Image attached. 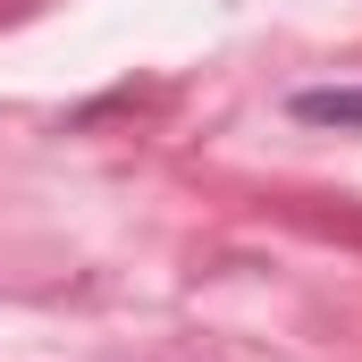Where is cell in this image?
Listing matches in <instances>:
<instances>
[{"label": "cell", "mask_w": 362, "mask_h": 362, "mask_svg": "<svg viewBox=\"0 0 362 362\" xmlns=\"http://www.w3.org/2000/svg\"><path fill=\"white\" fill-rule=\"evenodd\" d=\"M303 127H346V135H362V85H312L286 101Z\"/></svg>", "instance_id": "obj_1"}]
</instances>
